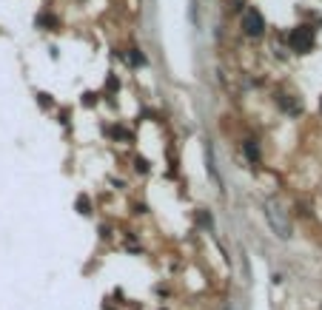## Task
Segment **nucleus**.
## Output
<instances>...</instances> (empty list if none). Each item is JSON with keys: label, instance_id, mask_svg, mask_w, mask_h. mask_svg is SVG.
Here are the masks:
<instances>
[{"label": "nucleus", "instance_id": "nucleus-1", "mask_svg": "<svg viewBox=\"0 0 322 310\" xmlns=\"http://www.w3.org/2000/svg\"><path fill=\"white\" fill-rule=\"evenodd\" d=\"M265 213H268V225H271V231L277 233L279 239H288V236H291V222H288V213H285L282 208L277 205V202H268V205H265Z\"/></svg>", "mask_w": 322, "mask_h": 310}, {"label": "nucleus", "instance_id": "nucleus-2", "mask_svg": "<svg viewBox=\"0 0 322 310\" xmlns=\"http://www.w3.org/2000/svg\"><path fill=\"white\" fill-rule=\"evenodd\" d=\"M288 46H291L294 51H299V54H308V51L314 49V29H311V26H297V29L288 34Z\"/></svg>", "mask_w": 322, "mask_h": 310}, {"label": "nucleus", "instance_id": "nucleus-3", "mask_svg": "<svg viewBox=\"0 0 322 310\" xmlns=\"http://www.w3.org/2000/svg\"><path fill=\"white\" fill-rule=\"evenodd\" d=\"M242 31H245L248 37H260L262 31H265V17H262L260 9H248V12L242 14Z\"/></svg>", "mask_w": 322, "mask_h": 310}, {"label": "nucleus", "instance_id": "nucleus-4", "mask_svg": "<svg viewBox=\"0 0 322 310\" xmlns=\"http://www.w3.org/2000/svg\"><path fill=\"white\" fill-rule=\"evenodd\" d=\"M245 157L251 159V162H260V145H257L254 140H245Z\"/></svg>", "mask_w": 322, "mask_h": 310}, {"label": "nucleus", "instance_id": "nucleus-5", "mask_svg": "<svg viewBox=\"0 0 322 310\" xmlns=\"http://www.w3.org/2000/svg\"><path fill=\"white\" fill-rule=\"evenodd\" d=\"M279 105H282V108L288 111V114H299V111H302V105H299V103H294L291 97H279Z\"/></svg>", "mask_w": 322, "mask_h": 310}, {"label": "nucleus", "instance_id": "nucleus-6", "mask_svg": "<svg viewBox=\"0 0 322 310\" xmlns=\"http://www.w3.org/2000/svg\"><path fill=\"white\" fill-rule=\"evenodd\" d=\"M131 63H134V66H142V63H146V57L140 54V49H131Z\"/></svg>", "mask_w": 322, "mask_h": 310}, {"label": "nucleus", "instance_id": "nucleus-7", "mask_svg": "<svg viewBox=\"0 0 322 310\" xmlns=\"http://www.w3.org/2000/svg\"><path fill=\"white\" fill-rule=\"evenodd\" d=\"M112 134L114 137H123V140H131V131H126V128H114Z\"/></svg>", "mask_w": 322, "mask_h": 310}, {"label": "nucleus", "instance_id": "nucleus-8", "mask_svg": "<svg viewBox=\"0 0 322 310\" xmlns=\"http://www.w3.org/2000/svg\"><path fill=\"white\" fill-rule=\"evenodd\" d=\"M134 168L146 174V171H149V162H146V159H140V157H137V159H134Z\"/></svg>", "mask_w": 322, "mask_h": 310}, {"label": "nucleus", "instance_id": "nucleus-9", "mask_svg": "<svg viewBox=\"0 0 322 310\" xmlns=\"http://www.w3.org/2000/svg\"><path fill=\"white\" fill-rule=\"evenodd\" d=\"M77 205H80V211H83V213H88V202H86V196H80V202H77Z\"/></svg>", "mask_w": 322, "mask_h": 310}, {"label": "nucleus", "instance_id": "nucleus-10", "mask_svg": "<svg viewBox=\"0 0 322 310\" xmlns=\"http://www.w3.org/2000/svg\"><path fill=\"white\" fill-rule=\"evenodd\" d=\"M83 97H86V100H83V103H86V105H92V103H97V97H94V94H83Z\"/></svg>", "mask_w": 322, "mask_h": 310}, {"label": "nucleus", "instance_id": "nucleus-11", "mask_svg": "<svg viewBox=\"0 0 322 310\" xmlns=\"http://www.w3.org/2000/svg\"><path fill=\"white\" fill-rule=\"evenodd\" d=\"M319 108H322V100H319Z\"/></svg>", "mask_w": 322, "mask_h": 310}]
</instances>
